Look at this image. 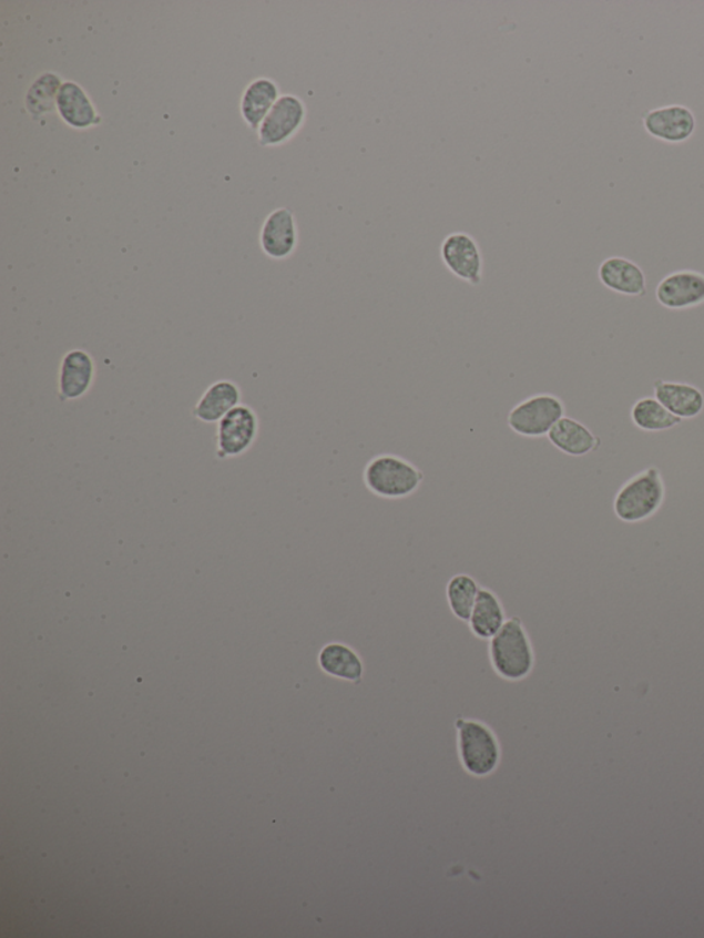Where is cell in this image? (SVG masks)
<instances>
[{
  "label": "cell",
  "instance_id": "1",
  "mask_svg": "<svg viewBox=\"0 0 704 938\" xmlns=\"http://www.w3.org/2000/svg\"><path fill=\"white\" fill-rule=\"evenodd\" d=\"M489 656L494 672L507 682H522L530 676L535 665L534 648L519 618H509L490 639Z\"/></svg>",
  "mask_w": 704,
  "mask_h": 938
},
{
  "label": "cell",
  "instance_id": "2",
  "mask_svg": "<svg viewBox=\"0 0 704 938\" xmlns=\"http://www.w3.org/2000/svg\"><path fill=\"white\" fill-rule=\"evenodd\" d=\"M665 499L666 485L661 469L651 466L621 486L614 499V513L623 523H643L661 511Z\"/></svg>",
  "mask_w": 704,
  "mask_h": 938
},
{
  "label": "cell",
  "instance_id": "3",
  "mask_svg": "<svg viewBox=\"0 0 704 938\" xmlns=\"http://www.w3.org/2000/svg\"><path fill=\"white\" fill-rule=\"evenodd\" d=\"M422 482L420 469L397 455L376 456L364 469L366 489L385 500L408 499L421 488Z\"/></svg>",
  "mask_w": 704,
  "mask_h": 938
},
{
  "label": "cell",
  "instance_id": "4",
  "mask_svg": "<svg viewBox=\"0 0 704 938\" xmlns=\"http://www.w3.org/2000/svg\"><path fill=\"white\" fill-rule=\"evenodd\" d=\"M456 730L463 769L475 777L493 774L501 761V746L494 731L479 720L462 717L457 720Z\"/></svg>",
  "mask_w": 704,
  "mask_h": 938
},
{
  "label": "cell",
  "instance_id": "5",
  "mask_svg": "<svg viewBox=\"0 0 704 938\" xmlns=\"http://www.w3.org/2000/svg\"><path fill=\"white\" fill-rule=\"evenodd\" d=\"M564 416L563 399L551 392H541L513 406L508 415V427L520 437L538 439L548 437Z\"/></svg>",
  "mask_w": 704,
  "mask_h": 938
},
{
  "label": "cell",
  "instance_id": "6",
  "mask_svg": "<svg viewBox=\"0 0 704 938\" xmlns=\"http://www.w3.org/2000/svg\"><path fill=\"white\" fill-rule=\"evenodd\" d=\"M259 434V419L247 405H238L217 422L216 457L236 459L247 453Z\"/></svg>",
  "mask_w": 704,
  "mask_h": 938
},
{
  "label": "cell",
  "instance_id": "7",
  "mask_svg": "<svg viewBox=\"0 0 704 938\" xmlns=\"http://www.w3.org/2000/svg\"><path fill=\"white\" fill-rule=\"evenodd\" d=\"M440 259L461 282L479 287L483 283V255L477 238L467 232L448 234L440 244Z\"/></svg>",
  "mask_w": 704,
  "mask_h": 938
},
{
  "label": "cell",
  "instance_id": "8",
  "mask_svg": "<svg viewBox=\"0 0 704 938\" xmlns=\"http://www.w3.org/2000/svg\"><path fill=\"white\" fill-rule=\"evenodd\" d=\"M305 102L295 94L279 96L257 130L262 146H279L289 142L306 123Z\"/></svg>",
  "mask_w": 704,
  "mask_h": 938
},
{
  "label": "cell",
  "instance_id": "9",
  "mask_svg": "<svg viewBox=\"0 0 704 938\" xmlns=\"http://www.w3.org/2000/svg\"><path fill=\"white\" fill-rule=\"evenodd\" d=\"M643 124L652 139L672 145L690 141L696 131L694 111L679 104L651 109L644 114Z\"/></svg>",
  "mask_w": 704,
  "mask_h": 938
},
{
  "label": "cell",
  "instance_id": "10",
  "mask_svg": "<svg viewBox=\"0 0 704 938\" xmlns=\"http://www.w3.org/2000/svg\"><path fill=\"white\" fill-rule=\"evenodd\" d=\"M657 303L667 310L683 312L704 305V273L677 271L667 274L657 284Z\"/></svg>",
  "mask_w": 704,
  "mask_h": 938
},
{
  "label": "cell",
  "instance_id": "11",
  "mask_svg": "<svg viewBox=\"0 0 704 938\" xmlns=\"http://www.w3.org/2000/svg\"><path fill=\"white\" fill-rule=\"evenodd\" d=\"M299 244V231L294 213L288 208L273 211L263 223L261 245L263 253L276 261L288 259Z\"/></svg>",
  "mask_w": 704,
  "mask_h": 938
},
{
  "label": "cell",
  "instance_id": "12",
  "mask_svg": "<svg viewBox=\"0 0 704 938\" xmlns=\"http://www.w3.org/2000/svg\"><path fill=\"white\" fill-rule=\"evenodd\" d=\"M599 279L606 289L623 296L646 295V277L637 263L623 256L606 257L599 266Z\"/></svg>",
  "mask_w": 704,
  "mask_h": 938
},
{
  "label": "cell",
  "instance_id": "13",
  "mask_svg": "<svg viewBox=\"0 0 704 938\" xmlns=\"http://www.w3.org/2000/svg\"><path fill=\"white\" fill-rule=\"evenodd\" d=\"M95 365L89 353L72 350L67 353L61 361L59 379V398L76 400L85 396L93 386Z\"/></svg>",
  "mask_w": 704,
  "mask_h": 938
},
{
  "label": "cell",
  "instance_id": "14",
  "mask_svg": "<svg viewBox=\"0 0 704 938\" xmlns=\"http://www.w3.org/2000/svg\"><path fill=\"white\" fill-rule=\"evenodd\" d=\"M654 394L670 414L681 420L696 419L704 411L703 391L688 383L656 380Z\"/></svg>",
  "mask_w": 704,
  "mask_h": 938
},
{
  "label": "cell",
  "instance_id": "15",
  "mask_svg": "<svg viewBox=\"0 0 704 938\" xmlns=\"http://www.w3.org/2000/svg\"><path fill=\"white\" fill-rule=\"evenodd\" d=\"M57 111L72 129L88 130L101 123L93 102L78 83L65 82L57 95Z\"/></svg>",
  "mask_w": 704,
  "mask_h": 938
},
{
  "label": "cell",
  "instance_id": "16",
  "mask_svg": "<svg viewBox=\"0 0 704 938\" xmlns=\"http://www.w3.org/2000/svg\"><path fill=\"white\" fill-rule=\"evenodd\" d=\"M549 442L562 453L571 457L591 455L600 448L601 439L581 421L564 416L548 434Z\"/></svg>",
  "mask_w": 704,
  "mask_h": 938
},
{
  "label": "cell",
  "instance_id": "17",
  "mask_svg": "<svg viewBox=\"0 0 704 938\" xmlns=\"http://www.w3.org/2000/svg\"><path fill=\"white\" fill-rule=\"evenodd\" d=\"M318 665L328 676L354 684L363 682L365 674L363 657L345 643L326 644L319 651Z\"/></svg>",
  "mask_w": 704,
  "mask_h": 938
},
{
  "label": "cell",
  "instance_id": "18",
  "mask_svg": "<svg viewBox=\"0 0 704 938\" xmlns=\"http://www.w3.org/2000/svg\"><path fill=\"white\" fill-rule=\"evenodd\" d=\"M242 400V391H239L236 383L231 380H220L210 386L203 394L202 398L193 408L194 419L207 422H220L228 411L236 408Z\"/></svg>",
  "mask_w": 704,
  "mask_h": 938
},
{
  "label": "cell",
  "instance_id": "19",
  "mask_svg": "<svg viewBox=\"0 0 704 938\" xmlns=\"http://www.w3.org/2000/svg\"><path fill=\"white\" fill-rule=\"evenodd\" d=\"M506 622V609L500 598L490 589L480 588L477 603L468 621L473 636L480 640L493 639Z\"/></svg>",
  "mask_w": 704,
  "mask_h": 938
},
{
  "label": "cell",
  "instance_id": "20",
  "mask_svg": "<svg viewBox=\"0 0 704 938\" xmlns=\"http://www.w3.org/2000/svg\"><path fill=\"white\" fill-rule=\"evenodd\" d=\"M279 89L272 79L259 78L249 83L242 100V114L251 130H259L279 99Z\"/></svg>",
  "mask_w": 704,
  "mask_h": 938
},
{
  "label": "cell",
  "instance_id": "21",
  "mask_svg": "<svg viewBox=\"0 0 704 938\" xmlns=\"http://www.w3.org/2000/svg\"><path fill=\"white\" fill-rule=\"evenodd\" d=\"M631 417L633 425L644 432H665L679 427L684 420L679 419L663 406L655 397H644L635 400Z\"/></svg>",
  "mask_w": 704,
  "mask_h": 938
},
{
  "label": "cell",
  "instance_id": "22",
  "mask_svg": "<svg viewBox=\"0 0 704 938\" xmlns=\"http://www.w3.org/2000/svg\"><path fill=\"white\" fill-rule=\"evenodd\" d=\"M480 587L473 577L457 574L450 578L446 587V599L449 609L457 620L468 623L471 618L475 603H477Z\"/></svg>",
  "mask_w": 704,
  "mask_h": 938
},
{
  "label": "cell",
  "instance_id": "23",
  "mask_svg": "<svg viewBox=\"0 0 704 938\" xmlns=\"http://www.w3.org/2000/svg\"><path fill=\"white\" fill-rule=\"evenodd\" d=\"M62 84L64 83L61 82L59 74L53 72L40 74L27 93L25 106L28 113L33 119H40L44 114L53 112L57 109V95H59Z\"/></svg>",
  "mask_w": 704,
  "mask_h": 938
}]
</instances>
